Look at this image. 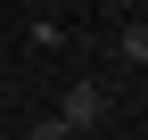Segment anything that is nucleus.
<instances>
[{
	"instance_id": "obj_2",
	"label": "nucleus",
	"mask_w": 148,
	"mask_h": 140,
	"mask_svg": "<svg viewBox=\"0 0 148 140\" xmlns=\"http://www.w3.org/2000/svg\"><path fill=\"white\" fill-rule=\"evenodd\" d=\"M115 58H123V66H148V16H140V25H123V33H115Z\"/></svg>"
},
{
	"instance_id": "obj_1",
	"label": "nucleus",
	"mask_w": 148,
	"mask_h": 140,
	"mask_svg": "<svg viewBox=\"0 0 148 140\" xmlns=\"http://www.w3.org/2000/svg\"><path fill=\"white\" fill-rule=\"evenodd\" d=\"M58 124H66L74 140H82L90 124H107V91H99V82H66V107H58Z\"/></svg>"
},
{
	"instance_id": "obj_3",
	"label": "nucleus",
	"mask_w": 148,
	"mask_h": 140,
	"mask_svg": "<svg viewBox=\"0 0 148 140\" xmlns=\"http://www.w3.org/2000/svg\"><path fill=\"white\" fill-rule=\"evenodd\" d=\"M25 140H74V132H66V124H58V115H41V124H33V132H25Z\"/></svg>"
}]
</instances>
